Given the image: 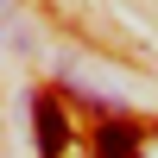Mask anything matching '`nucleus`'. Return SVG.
Wrapping results in <instances>:
<instances>
[{
	"label": "nucleus",
	"mask_w": 158,
	"mask_h": 158,
	"mask_svg": "<svg viewBox=\"0 0 158 158\" xmlns=\"http://www.w3.org/2000/svg\"><path fill=\"white\" fill-rule=\"evenodd\" d=\"M95 158H139V133H133L127 120H108V127L95 133Z\"/></svg>",
	"instance_id": "f03ea898"
},
{
	"label": "nucleus",
	"mask_w": 158,
	"mask_h": 158,
	"mask_svg": "<svg viewBox=\"0 0 158 158\" xmlns=\"http://www.w3.org/2000/svg\"><path fill=\"white\" fill-rule=\"evenodd\" d=\"M32 120H38V152H44V158H63V139H70L63 108H57L51 95H38V101H32Z\"/></svg>",
	"instance_id": "f257e3e1"
}]
</instances>
